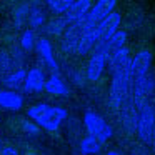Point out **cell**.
<instances>
[{"mask_svg":"<svg viewBox=\"0 0 155 155\" xmlns=\"http://www.w3.org/2000/svg\"><path fill=\"white\" fill-rule=\"evenodd\" d=\"M27 117L34 124H37L40 128L47 132H57L60 125L67 120L68 112L64 107H55L48 104H37L32 105L27 110Z\"/></svg>","mask_w":155,"mask_h":155,"instance_id":"obj_1","label":"cell"},{"mask_svg":"<svg viewBox=\"0 0 155 155\" xmlns=\"http://www.w3.org/2000/svg\"><path fill=\"white\" fill-rule=\"evenodd\" d=\"M84 125L87 128L88 135L95 137L102 143H105L107 140H110L114 137V128L107 124V120L102 115H98L94 110H87L84 114Z\"/></svg>","mask_w":155,"mask_h":155,"instance_id":"obj_2","label":"cell"},{"mask_svg":"<svg viewBox=\"0 0 155 155\" xmlns=\"http://www.w3.org/2000/svg\"><path fill=\"white\" fill-rule=\"evenodd\" d=\"M138 122H137V135L142 142L150 143L155 135V105L143 104L138 108Z\"/></svg>","mask_w":155,"mask_h":155,"instance_id":"obj_3","label":"cell"},{"mask_svg":"<svg viewBox=\"0 0 155 155\" xmlns=\"http://www.w3.org/2000/svg\"><path fill=\"white\" fill-rule=\"evenodd\" d=\"M150 64H152V54L150 50H140L138 54H135L132 57L130 67H128V84H130V88L135 87L137 84H140L147 74L150 72Z\"/></svg>","mask_w":155,"mask_h":155,"instance_id":"obj_4","label":"cell"},{"mask_svg":"<svg viewBox=\"0 0 155 155\" xmlns=\"http://www.w3.org/2000/svg\"><path fill=\"white\" fill-rule=\"evenodd\" d=\"M130 95V84H128V75L127 74H118L112 75L110 82V90H108V98H110V107L118 112L122 102Z\"/></svg>","mask_w":155,"mask_h":155,"instance_id":"obj_5","label":"cell"},{"mask_svg":"<svg viewBox=\"0 0 155 155\" xmlns=\"http://www.w3.org/2000/svg\"><path fill=\"white\" fill-rule=\"evenodd\" d=\"M118 114H120V120L124 128L128 134H137V122H138V112L135 107L134 100H132V95H128L124 102H122L120 108H118Z\"/></svg>","mask_w":155,"mask_h":155,"instance_id":"obj_6","label":"cell"},{"mask_svg":"<svg viewBox=\"0 0 155 155\" xmlns=\"http://www.w3.org/2000/svg\"><path fill=\"white\" fill-rule=\"evenodd\" d=\"M122 24V15L120 12L115 10L114 14H110L105 20H102L97 27V34H98V42H107L110 37H114L118 32V27Z\"/></svg>","mask_w":155,"mask_h":155,"instance_id":"obj_7","label":"cell"},{"mask_svg":"<svg viewBox=\"0 0 155 155\" xmlns=\"http://www.w3.org/2000/svg\"><path fill=\"white\" fill-rule=\"evenodd\" d=\"M45 84H47V77H45L44 70L38 67H34L27 72L24 90L27 94H38V92L45 90Z\"/></svg>","mask_w":155,"mask_h":155,"instance_id":"obj_8","label":"cell"},{"mask_svg":"<svg viewBox=\"0 0 155 155\" xmlns=\"http://www.w3.org/2000/svg\"><path fill=\"white\" fill-rule=\"evenodd\" d=\"M107 62H108V58L104 52H94L87 65V80L97 82L102 77V74H104L105 67H107Z\"/></svg>","mask_w":155,"mask_h":155,"instance_id":"obj_9","label":"cell"},{"mask_svg":"<svg viewBox=\"0 0 155 155\" xmlns=\"http://www.w3.org/2000/svg\"><path fill=\"white\" fill-rule=\"evenodd\" d=\"M130 62H132L130 50L125 47V48H122V50L115 52V54L108 58L107 64H108V67H110L112 75H118V74H127L128 67H130Z\"/></svg>","mask_w":155,"mask_h":155,"instance_id":"obj_10","label":"cell"},{"mask_svg":"<svg viewBox=\"0 0 155 155\" xmlns=\"http://www.w3.org/2000/svg\"><path fill=\"white\" fill-rule=\"evenodd\" d=\"M115 7H117V2H115V0H98L97 4H94L90 14H88V20H90L92 24L98 25L110 14H114Z\"/></svg>","mask_w":155,"mask_h":155,"instance_id":"obj_11","label":"cell"},{"mask_svg":"<svg viewBox=\"0 0 155 155\" xmlns=\"http://www.w3.org/2000/svg\"><path fill=\"white\" fill-rule=\"evenodd\" d=\"M92 7H94V5H92L90 0H77V2H74V4H72L70 10H68L64 17L67 18L68 25L77 24V22H80V20H84V18L88 17Z\"/></svg>","mask_w":155,"mask_h":155,"instance_id":"obj_12","label":"cell"},{"mask_svg":"<svg viewBox=\"0 0 155 155\" xmlns=\"http://www.w3.org/2000/svg\"><path fill=\"white\" fill-rule=\"evenodd\" d=\"M97 27H98V25L92 24V22L88 20L87 28H85V34H84V37H82L80 44H78V48H77V52L80 55H87L90 50H94V48L97 47V44H98Z\"/></svg>","mask_w":155,"mask_h":155,"instance_id":"obj_13","label":"cell"},{"mask_svg":"<svg viewBox=\"0 0 155 155\" xmlns=\"http://www.w3.org/2000/svg\"><path fill=\"white\" fill-rule=\"evenodd\" d=\"M24 105V97L15 90H0V110L17 112Z\"/></svg>","mask_w":155,"mask_h":155,"instance_id":"obj_14","label":"cell"},{"mask_svg":"<svg viewBox=\"0 0 155 155\" xmlns=\"http://www.w3.org/2000/svg\"><path fill=\"white\" fill-rule=\"evenodd\" d=\"M35 47H37V52H38V55H40V58L45 62V65H47L48 68H52L54 74H58V64L54 57V48H52L50 42H48L47 38H38Z\"/></svg>","mask_w":155,"mask_h":155,"instance_id":"obj_15","label":"cell"},{"mask_svg":"<svg viewBox=\"0 0 155 155\" xmlns=\"http://www.w3.org/2000/svg\"><path fill=\"white\" fill-rule=\"evenodd\" d=\"M45 92L52 95H58V97H68L70 95V88L65 84V80L60 77V74H52L47 78L45 84Z\"/></svg>","mask_w":155,"mask_h":155,"instance_id":"obj_16","label":"cell"},{"mask_svg":"<svg viewBox=\"0 0 155 155\" xmlns=\"http://www.w3.org/2000/svg\"><path fill=\"white\" fill-rule=\"evenodd\" d=\"M78 150H80L82 155H97L98 152L102 150V142L87 134V135H85V137L80 140Z\"/></svg>","mask_w":155,"mask_h":155,"instance_id":"obj_17","label":"cell"},{"mask_svg":"<svg viewBox=\"0 0 155 155\" xmlns=\"http://www.w3.org/2000/svg\"><path fill=\"white\" fill-rule=\"evenodd\" d=\"M25 78H27L25 68H17L15 72L8 74L4 78V85L7 87V90H17V88H20L25 84Z\"/></svg>","mask_w":155,"mask_h":155,"instance_id":"obj_18","label":"cell"},{"mask_svg":"<svg viewBox=\"0 0 155 155\" xmlns=\"http://www.w3.org/2000/svg\"><path fill=\"white\" fill-rule=\"evenodd\" d=\"M67 28H68V22L65 17H54L45 24V32H48L50 35H60Z\"/></svg>","mask_w":155,"mask_h":155,"instance_id":"obj_19","label":"cell"},{"mask_svg":"<svg viewBox=\"0 0 155 155\" xmlns=\"http://www.w3.org/2000/svg\"><path fill=\"white\" fill-rule=\"evenodd\" d=\"M72 0H47L45 2V5H47L48 8H50L54 14H57V17H62V14H67L68 10H70L72 7Z\"/></svg>","mask_w":155,"mask_h":155,"instance_id":"obj_20","label":"cell"},{"mask_svg":"<svg viewBox=\"0 0 155 155\" xmlns=\"http://www.w3.org/2000/svg\"><path fill=\"white\" fill-rule=\"evenodd\" d=\"M44 24H45L44 10H40V8H37L34 5V8L30 10V15H28V25H30L32 28H37V27H42Z\"/></svg>","mask_w":155,"mask_h":155,"instance_id":"obj_21","label":"cell"},{"mask_svg":"<svg viewBox=\"0 0 155 155\" xmlns=\"http://www.w3.org/2000/svg\"><path fill=\"white\" fill-rule=\"evenodd\" d=\"M35 45H37L35 44V34H34L32 28H28V30H25L20 37V47L25 48V50H32Z\"/></svg>","mask_w":155,"mask_h":155,"instance_id":"obj_22","label":"cell"},{"mask_svg":"<svg viewBox=\"0 0 155 155\" xmlns=\"http://www.w3.org/2000/svg\"><path fill=\"white\" fill-rule=\"evenodd\" d=\"M30 5H27V4H24V5H20V7L15 10V14H14V18H15V24L20 27L22 24H24L25 20L28 22V15H30Z\"/></svg>","mask_w":155,"mask_h":155,"instance_id":"obj_23","label":"cell"},{"mask_svg":"<svg viewBox=\"0 0 155 155\" xmlns=\"http://www.w3.org/2000/svg\"><path fill=\"white\" fill-rule=\"evenodd\" d=\"M22 130H24L27 135H30V137H37V135H40V127H38L37 124H34L32 120L22 122Z\"/></svg>","mask_w":155,"mask_h":155,"instance_id":"obj_24","label":"cell"},{"mask_svg":"<svg viewBox=\"0 0 155 155\" xmlns=\"http://www.w3.org/2000/svg\"><path fill=\"white\" fill-rule=\"evenodd\" d=\"M0 155H20V153H18V152L15 150L14 147H10V145H8V147H2Z\"/></svg>","mask_w":155,"mask_h":155,"instance_id":"obj_25","label":"cell"},{"mask_svg":"<svg viewBox=\"0 0 155 155\" xmlns=\"http://www.w3.org/2000/svg\"><path fill=\"white\" fill-rule=\"evenodd\" d=\"M105 155H124L122 152H118V150H110V152H107Z\"/></svg>","mask_w":155,"mask_h":155,"instance_id":"obj_26","label":"cell"},{"mask_svg":"<svg viewBox=\"0 0 155 155\" xmlns=\"http://www.w3.org/2000/svg\"><path fill=\"white\" fill-rule=\"evenodd\" d=\"M27 155H38V153H27Z\"/></svg>","mask_w":155,"mask_h":155,"instance_id":"obj_27","label":"cell"},{"mask_svg":"<svg viewBox=\"0 0 155 155\" xmlns=\"http://www.w3.org/2000/svg\"><path fill=\"white\" fill-rule=\"evenodd\" d=\"M153 143H155V135H153Z\"/></svg>","mask_w":155,"mask_h":155,"instance_id":"obj_28","label":"cell"}]
</instances>
